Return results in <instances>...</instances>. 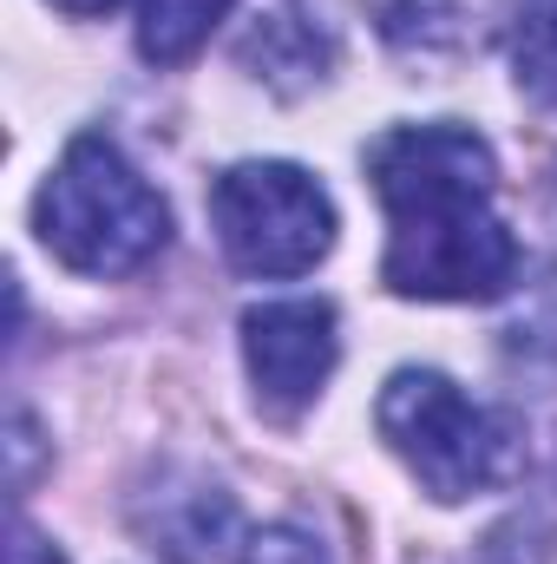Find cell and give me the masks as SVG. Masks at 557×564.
Here are the masks:
<instances>
[{
    "label": "cell",
    "mask_w": 557,
    "mask_h": 564,
    "mask_svg": "<svg viewBox=\"0 0 557 564\" xmlns=\"http://www.w3.org/2000/svg\"><path fill=\"white\" fill-rule=\"evenodd\" d=\"M33 237L73 276L119 282L171 243V210L119 144L79 132L33 197Z\"/></svg>",
    "instance_id": "obj_2"
},
{
    "label": "cell",
    "mask_w": 557,
    "mask_h": 564,
    "mask_svg": "<svg viewBox=\"0 0 557 564\" xmlns=\"http://www.w3.org/2000/svg\"><path fill=\"white\" fill-rule=\"evenodd\" d=\"M59 13H73V20H99V13H112L119 0H53Z\"/></svg>",
    "instance_id": "obj_11"
},
{
    "label": "cell",
    "mask_w": 557,
    "mask_h": 564,
    "mask_svg": "<svg viewBox=\"0 0 557 564\" xmlns=\"http://www.w3.org/2000/svg\"><path fill=\"white\" fill-rule=\"evenodd\" d=\"M387 210L381 282L407 302H499L525 257L499 217V158L472 126H394L368 144Z\"/></svg>",
    "instance_id": "obj_1"
},
{
    "label": "cell",
    "mask_w": 557,
    "mask_h": 564,
    "mask_svg": "<svg viewBox=\"0 0 557 564\" xmlns=\"http://www.w3.org/2000/svg\"><path fill=\"white\" fill-rule=\"evenodd\" d=\"M230 7L237 0H139V53L151 66H184Z\"/></svg>",
    "instance_id": "obj_7"
},
{
    "label": "cell",
    "mask_w": 557,
    "mask_h": 564,
    "mask_svg": "<svg viewBox=\"0 0 557 564\" xmlns=\"http://www.w3.org/2000/svg\"><path fill=\"white\" fill-rule=\"evenodd\" d=\"M132 532L164 564H237L250 545L237 492L184 459H164L132 492Z\"/></svg>",
    "instance_id": "obj_6"
},
{
    "label": "cell",
    "mask_w": 557,
    "mask_h": 564,
    "mask_svg": "<svg viewBox=\"0 0 557 564\" xmlns=\"http://www.w3.org/2000/svg\"><path fill=\"white\" fill-rule=\"evenodd\" d=\"M210 230L237 276L288 282L335 250V204L302 164L250 158L210 184Z\"/></svg>",
    "instance_id": "obj_4"
},
{
    "label": "cell",
    "mask_w": 557,
    "mask_h": 564,
    "mask_svg": "<svg viewBox=\"0 0 557 564\" xmlns=\"http://www.w3.org/2000/svg\"><path fill=\"white\" fill-rule=\"evenodd\" d=\"M512 66H518V86L538 106H557V0H518Z\"/></svg>",
    "instance_id": "obj_8"
},
{
    "label": "cell",
    "mask_w": 557,
    "mask_h": 564,
    "mask_svg": "<svg viewBox=\"0 0 557 564\" xmlns=\"http://www.w3.org/2000/svg\"><path fill=\"white\" fill-rule=\"evenodd\" d=\"M341 361V322H335V302L321 295H288V302H256L243 315V368H250V388H256V408L270 421H302L328 375Z\"/></svg>",
    "instance_id": "obj_5"
},
{
    "label": "cell",
    "mask_w": 557,
    "mask_h": 564,
    "mask_svg": "<svg viewBox=\"0 0 557 564\" xmlns=\"http://www.w3.org/2000/svg\"><path fill=\"white\" fill-rule=\"evenodd\" d=\"M237 564H328V552L302 525H263V532H250V545H243Z\"/></svg>",
    "instance_id": "obj_9"
},
{
    "label": "cell",
    "mask_w": 557,
    "mask_h": 564,
    "mask_svg": "<svg viewBox=\"0 0 557 564\" xmlns=\"http://www.w3.org/2000/svg\"><path fill=\"white\" fill-rule=\"evenodd\" d=\"M7 564H66V558H59L53 539H40L26 519H13V532H7Z\"/></svg>",
    "instance_id": "obj_10"
},
{
    "label": "cell",
    "mask_w": 557,
    "mask_h": 564,
    "mask_svg": "<svg viewBox=\"0 0 557 564\" xmlns=\"http://www.w3.org/2000/svg\"><path fill=\"white\" fill-rule=\"evenodd\" d=\"M374 426L394 446V459L419 479V492L439 506L499 492L525 473V421L512 408L472 401L459 381L433 368L387 375L374 401Z\"/></svg>",
    "instance_id": "obj_3"
}]
</instances>
